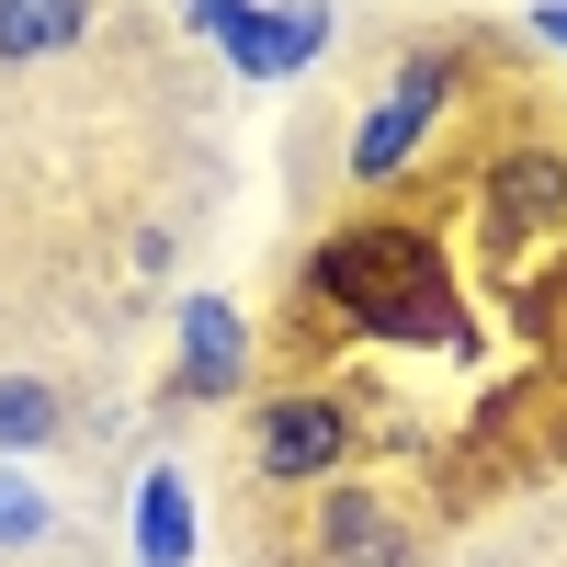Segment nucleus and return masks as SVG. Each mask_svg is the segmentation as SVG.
<instances>
[{
	"label": "nucleus",
	"mask_w": 567,
	"mask_h": 567,
	"mask_svg": "<svg viewBox=\"0 0 567 567\" xmlns=\"http://www.w3.org/2000/svg\"><path fill=\"white\" fill-rule=\"evenodd\" d=\"M58 432H69L58 386H45V374H0V454H45Z\"/></svg>",
	"instance_id": "10"
},
{
	"label": "nucleus",
	"mask_w": 567,
	"mask_h": 567,
	"mask_svg": "<svg viewBox=\"0 0 567 567\" xmlns=\"http://www.w3.org/2000/svg\"><path fill=\"white\" fill-rule=\"evenodd\" d=\"M477 227H488V261H534V250H567V159L556 148H499L477 171Z\"/></svg>",
	"instance_id": "4"
},
{
	"label": "nucleus",
	"mask_w": 567,
	"mask_h": 567,
	"mask_svg": "<svg viewBox=\"0 0 567 567\" xmlns=\"http://www.w3.org/2000/svg\"><path fill=\"white\" fill-rule=\"evenodd\" d=\"M216 58L239 80H307L329 58V0H250V12L216 34Z\"/></svg>",
	"instance_id": "6"
},
{
	"label": "nucleus",
	"mask_w": 567,
	"mask_h": 567,
	"mask_svg": "<svg viewBox=\"0 0 567 567\" xmlns=\"http://www.w3.org/2000/svg\"><path fill=\"white\" fill-rule=\"evenodd\" d=\"M239 12H250V0H182V23H194V34H205V45H216V34H227V23H239Z\"/></svg>",
	"instance_id": "12"
},
{
	"label": "nucleus",
	"mask_w": 567,
	"mask_h": 567,
	"mask_svg": "<svg viewBox=\"0 0 567 567\" xmlns=\"http://www.w3.org/2000/svg\"><path fill=\"white\" fill-rule=\"evenodd\" d=\"M171 329H182V352H171V409H216V398L250 386V318L227 307V296H182Z\"/></svg>",
	"instance_id": "5"
},
{
	"label": "nucleus",
	"mask_w": 567,
	"mask_h": 567,
	"mask_svg": "<svg viewBox=\"0 0 567 567\" xmlns=\"http://www.w3.org/2000/svg\"><path fill=\"white\" fill-rule=\"evenodd\" d=\"M454 91H465V58H454V45H409V58H398V80L374 91V114L352 125V182H363V194L432 159V136H443V114H454Z\"/></svg>",
	"instance_id": "2"
},
{
	"label": "nucleus",
	"mask_w": 567,
	"mask_h": 567,
	"mask_svg": "<svg viewBox=\"0 0 567 567\" xmlns=\"http://www.w3.org/2000/svg\"><path fill=\"white\" fill-rule=\"evenodd\" d=\"M136 567H194V477L182 465L136 477Z\"/></svg>",
	"instance_id": "8"
},
{
	"label": "nucleus",
	"mask_w": 567,
	"mask_h": 567,
	"mask_svg": "<svg viewBox=\"0 0 567 567\" xmlns=\"http://www.w3.org/2000/svg\"><path fill=\"white\" fill-rule=\"evenodd\" d=\"M307 296L318 318H341L352 341H386V352H454L477 363V318L454 296V261L420 216H363V227H329L307 250Z\"/></svg>",
	"instance_id": "1"
},
{
	"label": "nucleus",
	"mask_w": 567,
	"mask_h": 567,
	"mask_svg": "<svg viewBox=\"0 0 567 567\" xmlns=\"http://www.w3.org/2000/svg\"><path fill=\"white\" fill-rule=\"evenodd\" d=\"M523 34H534V45H556V58H567V0H534V12H523Z\"/></svg>",
	"instance_id": "13"
},
{
	"label": "nucleus",
	"mask_w": 567,
	"mask_h": 567,
	"mask_svg": "<svg viewBox=\"0 0 567 567\" xmlns=\"http://www.w3.org/2000/svg\"><path fill=\"white\" fill-rule=\"evenodd\" d=\"M318 567H409L398 499L363 488V477H329V499H318Z\"/></svg>",
	"instance_id": "7"
},
{
	"label": "nucleus",
	"mask_w": 567,
	"mask_h": 567,
	"mask_svg": "<svg viewBox=\"0 0 567 567\" xmlns=\"http://www.w3.org/2000/svg\"><path fill=\"white\" fill-rule=\"evenodd\" d=\"M363 386H284L250 409V465H261V488H329L352 465L363 443Z\"/></svg>",
	"instance_id": "3"
},
{
	"label": "nucleus",
	"mask_w": 567,
	"mask_h": 567,
	"mask_svg": "<svg viewBox=\"0 0 567 567\" xmlns=\"http://www.w3.org/2000/svg\"><path fill=\"white\" fill-rule=\"evenodd\" d=\"M34 534H45V488L0 477V545H34Z\"/></svg>",
	"instance_id": "11"
},
{
	"label": "nucleus",
	"mask_w": 567,
	"mask_h": 567,
	"mask_svg": "<svg viewBox=\"0 0 567 567\" xmlns=\"http://www.w3.org/2000/svg\"><path fill=\"white\" fill-rule=\"evenodd\" d=\"M80 34H91V0H0V69L69 58Z\"/></svg>",
	"instance_id": "9"
}]
</instances>
